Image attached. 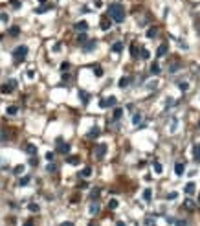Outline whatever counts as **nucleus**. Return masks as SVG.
Instances as JSON below:
<instances>
[{
    "label": "nucleus",
    "mask_w": 200,
    "mask_h": 226,
    "mask_svg": "<svg viewBox=\"0 0 200 226\" xmlns=\"http://www.w3.org/2000/svg\"><path fill=\"white\" fill-rule=\"evenodd\" d=\"M79 96H81V99H83V103L86 105V103H88V94H86V92H83V90H81V92H79Z\"/></svg>",
    "instance_id": "nucleus-31"
},
{
    "label": "nucleus",
    "mask_w": 200,
    "mask_h": 226,
    "mask_svg": "<svg viewBox=\"0 0 200 226\" xmlns=\"http://www.w3.org/2000/svg\"><path fill=\"white\" fill-rule=\"evenodd\" d=\"M178 86H180V90H182V92H186V90H189V83H186V81H184V83H180Z\"/></svg>",
    "instance_id": "nucleus-34"
},
{
    "label": "nucleus",
    "mask_w": 200,
    "mask_h": 226,
    "mask_svg": "<svg viewBox=\"0 0 200 226\" xmlns=\"http://www.w3.org/2000/svg\"><path fill=\"white\" fill-rule=\"evenodd\" d=\"M61 226H74V222H62Z\"/></svg>",
    "instance_id": "nucleus-51"
},
{
    "label": "nucleus",
    "mask_w": 200,
    "mask_h": 226,
    "mask_svg": "<svg viewBox=\"0 0 200 226\" xmlns=\"http://www.w3.org/2000/svg\"><path fill=\"white\" fill-rule=\"evenodd\" d=\"M77 40H79V42H86V35H84V33H81V35H79V39H77Z\"/></svg>",
    "instance_id": "nucleus-42"
},
{
    "label": "nucleus",
    "mask_w": 200,
    "mask_h": 226,
    "mask_svg": "<svg viewBox=\"0 0 200 226\" xmlns=\"http://www.w3.org/2000/svg\"><path fill=\"white\" fill-rule=\"evenodd\" d=\"M151 199H152V189H149V188H147V189H143V200H147V202H149Z\"/></svg>",
    "instance_id": "nucleus-14"
},
{
    "label": "nucleus",
    "mask_w": 200,
    "mask_h": 226,
    "mask_svg": "<svg viewBox=\"0 0 200 226\" xmlns=\"http://www.w3.org/2000/svg\"><path fill=\"white\" fill-rule=\"evenodd\" d=\"M184 171H186V164L178 162V164H176V166H174V173H176V175H178V176H182V175H184Z\"/></svg>",
    "instance_id": "nucleus-7"
},
{
    "label": "nucleus",
    "mask_w": 200,
    "mask_h": 226,
    "mask_svg": "<svg viewBox=\"0 0 200 226\" xmlns=\"http://www.w3.org/2000/svg\"><path fill=\"white\" fill-rule=\"evenodd\" d=\"M94 48H96V42L92 40V42H88V46H84V52H92Z\"/></svg>",
    "instance_id": "nucleus-30"
},
{
    "label": "nucleus",
    "mask_w": 200,
    "mask_h": 226,
    "mask_svg": "<svg viewBox=\"0 0 200 226\" xmlns=\"http://www.w3.org/2000/svg\"><path fill=\"white\" fill-rule=\"evenodd\" d=\"M156 85H158V83H156V81H151V83H149V85H147V86H149V88H151V90H152V88H154V86H156Z\"/></svg>",
    "instance_id": "nucleus-46"
},
{
    "label": "nucleus",
    "mask_w": 200,
    "mask_h": 226,
    "mask_svg": "<svg viewBox=\"0 0 200 226\" xmlns=\"http://www.w3.org/2000/svg\"><path fill=\"white\" fill-rule=\"evenodd\" d=\"M195 189H196V186H195V182H189L186 188H184V191L187 193V195H193L195 193Z\"/></svg>",
    "instance_id": "nucleus-10"
},
{
    "label": "nucleus",
    "mask_w": 200,
    "mask_h": 226,
    "mask_svg": "<svg viewBox=\"0 0 200 226\" xmlns=\"http://www.w3.org/2000/svg\"><path fill=\"white\" fill-rule=\"evenodd\" d=\"M105 154H106V145H105V144L96 145V156H97V158H103Z\"/></svg>",
    "instance_id": "nucleus-5"
},
{
    "label": "nucleus",
    "mask_w": 200,
    "mask_h": 226,
    "mask_svg": "<svg viewBox=\"0 0 200 226\" xmlns=\"http://www.w3.org/2000/svg\"><path fill=\"white\" fill-rule=\"evenodd\" d=\"M112 50H114L116 53H118V52H121V50H123V44H121V42H114V46H112Z\"/></svg>",
    "instance_id": "nucleus-24"
},
{
    "label": "nucleus",
    "mask_w": 200,
    "mask_h": 226,
    "mask_svg": "<svg viewBox=\"0 0 200 226\" xmlns=\"http://www.w3.org/2000/svg\"><path fill=\"white\" fill-rule=\"evenodd\" d=\"M151 72H152V74H160V64H158V63H152V64H151Z\"/></svg>",
    "instance_id": "nucleus-17"
},
{
    "label": "nucleus",
    "mask_w": 200,
    "mask_h": 226,
    "mask_svg": "<svg viewBox=\"0 0 200 226\" xmlns=\"http://www.w3.org/2000/svg\"><path fill=\"white\" fill-rule=\"evenodd\" d=\"M55 169H57V167H55V164H48V171H50V173H53Z\"/></svg>",
    "instance_id": "nucleus-43"
},
{
    "label": "nucleus",
    "mask_w": 200,
    "mask_h": 226,
    "mask_svg": "<svg viewBox=\"0 0 200 226\" xmlns=\"http://www.w3.org/2000/svg\"><path fill=\"white\" fill-rule=\"evenodd\" d=\"M11 4H13L15 8H18V6H20V2H18V0H11Z\"/></svg>",
    "instance_id": "nucleus-50"
},
{
    "label": "nucleus",
    "mask_w": 200,
    "mask_h": 226,
    "mask_svg": "<svg viewBox=\"0 0 200 226\" xmlns=\"http://www.w3.org/2000/svg\"><path fill=\"white\" fill-rule=\"evenodd\" d=\"M94 74H96V77H101V76H103V70L99 68V66H96V68H94Z\"/></svg>",
    "instance_id": "nucleus-36"
},
{
    "label": "nucleus",
    "mask_w": 200,
    "mask_h": 226,
    "mask_svg": "<svg viewBox=\"0 0 200 226\" xmlns=\"http://www.w3.org/2000/svg\"><path fill=\"white\" fill-rule=\"evenodd\" d=\"M28 210H30V211H33V213H37V211H39L40 208H39V204H35V202H31V204L28 206Z\"/></svg>",
    "instance_id": "nucleus-21"
},
{
    "label": "nucleus",
    "mask_w": 200,
    "mask_h": 226,
    "mask_svg": "<svg viewBox=\"0 0 200 226\" xmlns=\"http://www.w3.org/2000/svg\"><path fill=\"white\" fill-rule=\"evenodd\" d=\"M121 116H123V108H116L114 110V120H119Z\"/></svg>",
    "instance_id": "nucleus-25"
},
{
    "label": "nucleus",
    "mask_w": 200,
    "mask_h": 226,
    "mask_svg": "<svg viewBox=\"0 0 200 226\" xmlns=\"http://www.w3.org/2000/svg\"><path fill=\"white\" fill-rule=\"evenodd\" d=\"M108 17L112 18L114 22H123L125 20V9H123V6L121 4H110V8H108Z\"/></svg>",
    "instance_id": "nucleus-1"
},
{
    "label": "nucleus",
    "mask_w": 200,
    "mask_h": 226,
    "mask_svg": "<svg viewBox=\"0 0 200 226\" xmlns=\"http://www.w3.org/2000/svg\"><path fill=\"white\" fill-rule=\"evenodd\" d=\"M198 202H200V197H198Z\"/></svg>",
    "instance_id": "nucleus-57"
},
{
    "label": "nucleus",
    "mask_w": 200,
    "mask_h": 226,
    "mask_svg": "<svg viewBox=\"0 0 200 226\" xmlns=\"http://www.w3.org/2000/svg\"><path fill=\"white\" fill-rule=\"evenodd\" d=\"M13 173H15V175H20V173H24V166H17V167L13 169Z\"/></svg>",
    "instance_id": "nucleus-32"
},
{
    "label": "nucleus",
    "mask_w": 200,
    "mask_h": 226,
    "mask_svg": "<svg viewBox=\"0 0 200 226\" xmlns=\"http://www.w3.org/2000/svg\"><path fill=\"white\" fill-rule=\"evenodd\" d=\"M26 153H28V154H37V147H35L33 144H28V145H26Z\"/></svg>",
    "instance_id": "nucleus-13"
},
{
    "label": "nucleus",
    "mask_w": 200,
    "mask_h": 226,
    "mask_svg": "<svg viewBox=\"0 0 200 226\" xmlns=\"http://www.w3.org/2000/svg\"><path fill=\"white\" fill-rule=\"evenodd\" d=\"M184 206H186V208H187V210H193V208H195V202H193V200H191V199H187V200H186V202H184Z\"/></svg>",
    "instance_id": "nucleus-22"
},
{
    "label": "nucleus",
    "mask_w": 200,
    "mask_h": 226,
    "mask_svg": "<svg viewBox=\"0 0 200 226\" xmlns=\"http://www.w3.org/2000/svg\"><path fill=\"white\" fill-rule=\"evenodd\" d=\"M90 197H92V199H97V197H99V189H94V191L90 193Z\"/></svg>",
    "instance_id": "nucleus-39"
},
{
    "label": "nucleus",
    "mask_w": 200,
    "mask_h": 226,
    "mask_svg": "<svg viewBox=\"0 0 200 226\" xmlns=\"http://www.w3.org/2000/svg\"><path fill=\"white\" fill-rule=\"evenodd\" d=\"M26 55H28V46H24V44H22V46H17L15 52H13V57H15L17 61H22Z\"/></svg>",
    "instance_id": "nucleus-2"
},
{
    "label": "nucleus",
    "mask_w": 200,
    "mask_h": 226,
    "mask_svg": "<svg viewBox=\"0 0 200 226\" xmlns=\"http://www.w3.org/2000/svg\"><path fill=\"white\" fill-rule=\"evenodd\" d=\"M108 208H110V210H116V208H118V200H116V199H112V200L108 202Z\"/></svg>",
    "instance_id": "nucleus-29"
},
{
    "label": "nucleus",
    "mask_w": 200,
    "mask_h": 226,
    "mask_svg": "<svg viewBox=\"0 0 200 226\" xmlns=\"http://www.w3.org/2000/svg\"><path fill=\"white\" fill-rule=\"evenodd\" d=\"M140 121H141V114H140V112H136V114L132 116V123H134V125H138Z\"/></svg>",
    "instance_id": "nucleus-19"
},
{
    "label": "nucleus",
    "mask_w": 200,
    "mask_h": 226,
    "mask_svg": "<svg viewBox=\"0 0 200 226\" xmlns=\"http://www.w3.org/2000/svg\"><path fill=\"white\" fill-rule=\"evenodd\" d=\"M130 83V77H121L119 81H118V85H119V88H125L127 85Z\"/></svg>",
    "instance_id": "nucleus-12"
},
{
    "label": "nucleus",
    "mask_w": 200,
    "mask_h": 226,
    "mask_svg": "<svg viewBox=\"0 0 200 226\" xmlns=\"http://www.w3.org/2000/svg\"><path fill=\"white\" fill-rule=\"evenodd\" d=\"M11 90H13V88H11L9 85H4V86H2V92H4V94H9Z\"/></svg>",
    "instance_id": "nucleus-37"
},
{
    "label": "nucleus",
    "mask_w": 200,
    "mask_h": 226,
    "mask_svg": "<svg viewBox=\"0 0 200 226\" xmlns=\"http://www.w3.org/2000/svg\"><path fill=\"white\" fill-rule=\"evenodd\" d=\"M0 20H2V22H8V15L2 13V15H0Z\"/></svg>",
    "instance_id": "nucleus-45"
},
{
    "label": "nucleus",
    "mask_w": 200,
    "mask_h": 226,
    "mask_svg": "<svg viewBox=\"0 0 200 226\" xmlns=\"http://www.w3.org/2000/svg\"><path fill=\"white\" fill-rule=\"evenodd\" d=\"M59 142V153H62V154H68L70 153V145L68 144H62L61 140H57Z\"/></svg>",
    "instance_id": "nucleus-6"
},
{
    "label": "nucleus",
    "mask_w": 200,
    "mask_h": 226,
    "mask_svg": "<svg viewBox=\"0 0 200 226\" xmlns=\"http://www.w3.org/2000/svg\"><path fill=\"white\" fill-rule=\"evenodd\" d=\"M167 50H169V46H167V44H162V46L158 48V53H156V55H158V57H163V55L167 53Z\"/></svg>",
    "instance_id": "nucleus-11"
},
{
    "label": "nucleus",
    "mask_w": 200,
    "mask_h": 226,
    "mask_svg": "<svg viewBox=\"0 0 200 226\" xmlns=\"http://www.w3.org/2000/svg\"><path fill=\"white\" fill-rule=\"evenodd\" d=\"M176 197H178V195H176V193H169V195H167V199H171V200H174Z\"/></svg>",
    "instance_id": "nucleus-47"
},
{
    "label": "nucleus",
    "mask_w": 200,
    "mask_h": 226,
    "mask_svg": "<svg viewBox=\"0 0 200 226\" xmlns=\"http://www.w3.org/2000/svg\"><path fill=\"white\" fill-rule=\"evenodd\" d=\"M28 182H30V178H28V176H24V178H20V186H26Z\"/></svg>",
    "instance_id": "nucleus-38"
},
{
    "label": "nucleus",
    "mask_w": 200,
    "mask_h": 226,
    "mask_svg": "<svg viewBox=\"0 0 200 226\" xmlns=\"http://www.w3.org/2000/svg\"><path fill=\"white\" fill-rule=\"evenodd\" d=\"M101 28H103L105 31L110 28V20H108V18H103V20H101Z\"/></svg>",
    "instance_id": "nucleus-20"
},
{
    "label": "nucleus",
    "mask_w": 200,
    "mask_h": 226,
    "mask_svg": "<svg viewBox=\"0 0 200 226\" xmlns=\"http://www.w3.org/2000/svg\"><path fill=\"white\" fill-rule=\"evenodd\" d=\"M24 226H33V221H28V222H26Z\"/></svg>",
    "instance_id": "nucleus-52"
},
{
    "label": "nucleus",
    "mask_w": 200,
    "mask_h": 226,
    "mask_svg": "<svg viewBox=\"0 0 200 226\" xmlns=\"http://www.w3.org/2000/svg\"><path fill=\"white\" fill-rule=\"evenodd\" d=\"M90 175H92V167H84V169L81 171V175H79V176H83V178H88Z\"/></svg>",
    "instance_id": "nucleus-16"
},
{
    "label": "nucleus",
    "mask_w": 200,
    "mask_h": 226,
    "mask_svg": "<svg viewBox=\"0 0 200 226\" xmlns=\"http://www.w3.org/2000/svg\"><path fill=\"white\" fill-rule=\"evenodd\" d=\"M198 127H200V120H198Z\"/></svg>",
    "instance_id": "nucleus-56"
},
{
    "label": "nucleus",
    "mask_w": 200,
    "mask_h": 226,
    "mask_svg": "<svg viewBox=\"0 0 200 226\" xmlns=\"http://www.w3.org/2000/svg\"><path fill=\"white\" fill-rule=\"evenodd\" d=\"M75 30H77L79 33H84V31L88 30V22H86V20H79V22H75Z\"/></svg>",
    "instance_id": "nucleus-4"
},
{
    "label": "nucleus",
    "mask_w": 200,
    "mask_h": 226,
    "mask_svg": "<svg viewBox=\"0 0 200 226\" xmlns=\"http://www.w3.org/2000/svg\"><path fill=\"white\" fill-rule=\"evenodd\" d=\"M97 211H99V206H97V204H92L90 208H88V213H90V215H96Z\"/></svg>",
    "instance_id": "nucleus-18"
},
{
    "label": "nucleus",
    "mask_w": 200,
    "mask_h": 226,
    "mask_svg": "<svg viewBox=\"0 0 200 226\" xmlns=\"http://www.w3.org/2000/svg\"><path fill=\"white\" fill-rule=\"evenodd\" d=\"M90 226H97V224H94V222H92V224H90Z\"/></svg>",
    "instance_id": "nucleus-55"
},
{
    "label": "nucleus",
    "mask_w": 200,
    "mask_h": 226,
    "mask_svg": "<svg viewBox=\"0 0 200 226\" xmlns=\"http://www.w3.org/2000/svg\"><path fill=\"white\" fill-rule=\"evenodd\" d=\"M143 226H156V222H154L151 217H147V219L143 221Z\"/></svg>",
    "instance_id": "nucleus-27"
},
{
    "label": "nucleus",
    "mask_w": 200,
    "mask_h": 226,
    "mask_svg": "<svg viewBox=\"0 0 200 226\" xmlns=\"http://www.w3.org/2000/svg\"><path fill=\"white\" fill-rule=\"evenodd\" d=\"M46 160H53V153H46Z\"/></svg>",
    "instance_id": "nucleus-48"
},
{
    "label": "nucleus",
    "mask_w": 200,
    "mask_h": 226,
    "mask_svg": "<svg viewBox=\"0 0 200 226\" xmlns=\"http://www.w3.org/2000/svg\"><path fill=\"white\" fill-rule=\"evenodd\" d=\"M28 77H30V79H33V77H35V72H33V70H30V72H28Z\"/></svg>",
    "instance_id": "nucleus-49"
},
{
    "label": "nucleus",
    "mask_w": 200,
    "mask_h": 226,
    "mask_svg": "<svg viewBox=\"0 0 200 226\" xmlns=\"http://www.w3.org/2000/svg\"><path fill=\"white\" fill-rule=\"evenodd\" d=\"M39 2H42V4H44V2H46V0H39Z\"/></svg>",
    "instance_id": "nucleus-54"
},
{
    "label": "nucleus",
    "mask_w": 200,
    "mask_h": 226,
    "mask_svg": "<svg viewBox=\"0 0 200 226\" xmlns=\"http://www.w3.org/2000/svg\"><path fill=\"white\" fill-rule=\"evenodd\" d=\"M141 57H143V59H149V52H147V50H141Z\"/></svg>",
    "instance_id": "nucleus-44"
},
{
    "label": "nucleus",
    "mask_w": 200,
    "mask_h": 226,
    "mask_svg": "<svg viewBox=\"0 0 200 226\" xmlns=\"http://www.w3.org/2000/svg\"><path fill=\"white\" fill-rule=\"evenodd\" d=\"M130 53H132V57L138 55V46H136V44H132V46H130Z\"/></svg>",
    "instance_id": "nucleus-33"
},
{
    "label": "nucleus",
    "mask_w": 200,
    "mask_h": 226,
    "mask_svg": "<svg viewBox=\"0 0 200 226\" xmlns=\"http://www.w3.org/2000/svg\"><path fill=\"white\" fill-rule=\"evenodd\" d=\"M68 164H72V166L79 164V156H70V158H68Z\"/></svg>",
    "instance_id": "nucleus-28"
},
{
    "label": "nucleus",
    "mask_w": 200,
    "mask_h": 226,
    "mask_svg": "<svg viewBox=\"0 0 200 226\" xmlns=\"http://www.w3.org/2000/svg\"><path fill=\"white\" fill-rule=\"evenodd\" d=\"M174 224H176V226H187L186 221H174Z\"/></svg>",
    "instance_id": "nucleus-41"
},
{
    "label": "nucleus",
    "mask_w": 200,
    "mask_h": 226,
    "mask_svg": "<svg viewBox=\"0 0 200 226\" xmlns=\"http://www.w3.org/2000/svg\"><path fill=\"white\" fill-rule=\"evenodd\" d=\"M17 112H18V108H17V107H8V114H11V116H13V114H17Z\"/></svg>",
    "instance_id": "nucleus-35"
},
{
    "label": "nucleus",
    "mask_w": 200,
    "mask_h": 226,
    "mask_svg": "<svg viewBox=\"0 0 200 226\" xmlns=\"http://www.w3.org/2000/svg\"><path fill=\"white\" fill-rule=\"evenodd\" d=\"M176 125H178V120H176V118H174V120H173V127H171V131H173V132L176 131Z\"/></svg>",
    "instance_id": "nucleus-40"
},
{
    "label": "nucleus",
    "mask_w": 200,
    "mask_h": 226,
    "mask_svg": "<svg viewBox=\"0 0 200 226\" xmlns=\"http://www.w3.org/2000/svg\"><path fill=\"white\" fill-rule=\"evenodd\" d=\"M116 226H127V224H125V222H121V221H119V222H118V224H116Z\"/></svg>",
    "instance_id": "nucleus-53"
},
{
    "label": "nucleus",
    "mask_w": 200,
    "mask_h": 226,
    "mask_svg": "<svg viewBox=\"0 0 200 226\" xmlns=\"http://www.w3.org/2000/svg\"><path fill=\"white\" fill-rule=\"evenodd\" d=\"M114 105H116V98H114V96L105 98V99L99 101V107H101V108H108V107H114Z\"/></svg>",
    "instance_id": "nucleus-3"
},
{
    "label": "nucleus",
    "mask_w": 200,
    "mask_h": 226,
    "mask_svg": "<svg viewBox=\"0 0 200 226\" xmlns=\"http://www.w3.org/2000/svg\"><path fill=\"white\" fill-rule=\"evenodd\" d=\"M99 134H101V132H99V127H92L90 131H88V138H97Z\"/></svg>",
    "instance_id": "nucleus-8"
},
{
    "label": "nucleus",
    "mask_w": 200,
    "mask_h": 226,
    "mask_svg": "<svg viewBox=\"0 0 200 226\" xmlns=\"http://www.w3.org/2000/svg\"><path fill=\"white\" fill-rule=\"evenodd\" d=\"M193 158H195V160H200V144L193 145Z\"/></svg>",
    "instance_id": "nucleus-9"
},
{
    "label": "nucleus",
    "mask_w": 200,
    "mask_h": 226,
    "mask_svg": "<svg viewBox=\"0 0 200 226\" xmlns=\"http://www.w3.org/2000/svg\"><path fill=\"white\" fill-rule=\"evenodd\" d=\"M20 33V30H18V26H13V28H9V35H13V37H17Z\"/></svg>",
    "instance_id": "nucleus-23"
},
{
    "label": "nucleus",
    "mask_w": 200,
    "mask_h": 226,
    "mask_svg": "<svg viewBox=\"0 0 200 226\" xmlns=\"http://www.w3.org/2000/svg\"><path fill=\"white\" fill-rule=\"evenodd\" d=\"M152 167H154V171H156V173H162V171H163V167H162V164H160V162H154V164H152Z\"/></svg>",
    "instance_id": "nucleus-26"
},
{
    "label": "nucleus",
    "mask_w": 200,
    "mask_h": 226,
    "mask_svg": "<svg viewBox=\"0 0 200 226\" xmlns=\"http://www.w3.org/2000/svg\"><path fill=\"white\" fill-rule=\"evenodd\" d=\"M156 33H158V28H154V26L147 30V37H149V39H152V37H156Z\"/></svg>",
    "instance_id": "nucleus-15"
}]
</instances>
